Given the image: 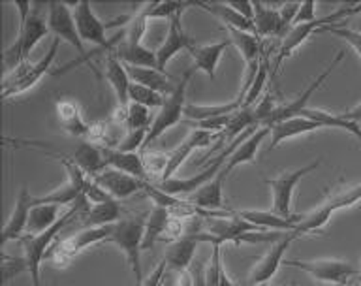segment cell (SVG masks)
I'll return each mask as SVG.
<instances>
[{"label":"cell","instance_id":"cell-1","mask_svg":"<svg viewBox=\"0 0 361 286\" xmlns=\"http://www.w3.org/2000/svg\"><path fill=\"white\" fill-rule=\"evenodd\" d=\"M44 4H32V2H16L19 10V30H17L16 42L4 49V70L10 72L16 66L28 61L32 49L42 40L51 32L47 25V17L42 16Z\"/></svg>","mask_w":361,"mask_h":286},{"label":"cell","instance_id":"cell-2","mask_svg":"<svg viewBox=\"0 0 361 286\" xmlns=\"http://www.w3.org/2000/svg\"><path fill=\"white\" fill-rule=\"evenodd\" d=\"M147 215H130L126 219H121L118 222L111 225L109 236L106 243L121 251L124 254L126 264L132 268L135 277V286H143V277H141V251H143V234H145Z\"/></svg>","mask_w":361,"mask_h":286},{"label":"cell","instance_id":"cell-3","mask_svg":"<svg viewBox=\"0 0 361 286\" xmlns=\"http://www.w3.org/2000/svg\"><path fill=\"white\" fill-rule=\"evenodd\" d=\"M59 44H61V40L53 38L51 47L39 61H25L23 64H19V66H16L13 70H10V72H6L4 79H2V98L6 100V98H10V96L21 95L25 90L32 89L34 85L44 78L45 72H49L51 64H53L56 59Z\"/></svg>","mask_w":361,"mask_h":286},{"label":"cell","instance_id":"cell-4","mask_svg":"<svg viewBox=\"0 0 361 286\" xmlns=\"http://www.w3.org/2000/svg\"><path fill=\"white\" fill-rule=\"evenodd\" d=\"M47 25H49V30L53 32L55 38H59L61 42H66L78 51L79 61L87 64V66L94 72V76H98V79L102 78L98 68L92 64V56L90 53H87L83 45V40L79 36L78 27H75V19H73L72 6L64 4V2H47Z\"/></svg>","mask_w":361,"mask_h":286},{"label":"cell","instance_id":"cell-5","mask_svg":"<svg viewBox=\"0 0 361 286\" xmlns=\"http://www.w3.org/2000/svg\"><path fill=\"white\" fill-rule=\"evenodd\" d=\"M194 72H196L194 68H188V70L180 76L173 93L169 96H166L162 107H160L157 115L152 117V124L151 129H149V134H147L145 149H149V145H151L152 141L158 140L166 130L173 129L175 124L180 121V117H185L186 87L190 83L192 73ZM145 149H143V151H145Z\"/></svg>","mask_w":361,"mask_h":286},{"label":"cell","instance_id":"cell-6","mask_svg":"<svg viewBox=\"0 0 361 286\" xmlns=\"http://www.w3.org/2000/svg\"><path fill=\"white\" fill-rule=\"evenodd\" d=\"M72 13L81 40L92 45H98V49L104 51V53L111 51L123 40V32L117 34L115 38H107V28H109L107 23H104L100 17L96 16L94 8L87 0H81L78 4H73Z\"/></svg>","mask_w":361,"mask_h":286},{"label":"cell","instance_id":"cell-7","mask_svg":"<svg viewBox=\"0 0 361 286\" xmlns=\"http://www.w3.org/2000/svg\"><path fill=\"white\" fill-rule=\"evenodd\" d=\"M286 268H295L312 277L314 281L326 282V285L346 286V282L355 275V268L346 260L338 258H312V260H286Z\"/></svg>","mask_w":361,"mask_h":286},{"label":"cell","instance_id":"cell-8","mask_svg":"<svg viewBox=\"0 0 361 286\" xmlns=\"http://www.w3.org/2000/svg\"><path fill=\"white\" fill-rule=\"evenodd\" d=\"M320 160L310 162L307 166H301L298 169H286L273 177V179H265L267 186L271 189V196H273V211L282 217H293L292 213V198L295 186L299 185V181L303 179L305 175L312 174L314 169H318Z\"/></svg>","mask_w":361,"mask_h":286},{"label":"cell","instance_id":"cell-9","mask_svg":"<svg viewBox=\"0 0 361 286\" xmlns=\"http://www.w3.org/2000/svg\"><path fill=\"white\" fill-rule=\"evenodd\" d=\"M344 17H350V4L338 8L337 11H333V13H329V16L318 17L316 21L305 23V25H295V27L290 28L286 36H284L281 42L279 55H276L275 59V68L279 66L284 59H288V56L292 55L299 45L305 44L310 34H316L320 28L329 27V25H337V23L341 21V19H344Z\"/></svg>","mask_w":361,"mask_h":286},{"label":"cell","instance_id":"cell-10","mask_svg":"<svg viewBox=\"0 0 361 286\" xmlns=\"http://www.w3.org/2000/svg\"><path fill=\"white\" fill-rule=\"evenodd\" d=\"M298 237L293 232H288L286 236L279 239V242L273 243V247L265 253V256L259 260L258 264L252 266V270L248 273L247 286H262L267 285V282L276 275V271L284 264V254L290 249L292 242H295Z\"/></svg>","mask_w":361,"mask_h":286},{"label":"cell","instance_id":"cell-11","mask_svg":"<svg viewBox=\"0 0 361 286\" xmlns=\"http://www.w3.org/2000/svg\"><path fill=\"white\" fill-rule=\"evenodd\" d=\"M343 59H344V51H338L337 55L331 59V64H329V66H327L326 70H324V72H322L320 76H318V78H316L314 81H312V83H310L309 87H307V89L298 96V98H293V100H290L288 104H281V106L276 107L275 112L271 113L269 121H267V126L271 129L273 124L281 123V121H284V119L299 117L301 112L309 107V100H310V96H312V93H314L316 89H320V85L326 81L327 76H329V73L338 66V62L343 61Z\"/></svg>","mask_w":361,"mask_h":286},{"label":"cell","instance_id":"cell-12","mask_svg":"<svg viewBox=\"0 0 361 286\" xmlns=\"http://www.w3.org/2000/svg\"><path fill=\"white\" fill-rule=\"evenodd\" d=\"M216 138V134L209 132V130L203 129H194L190 134L186 136L185 140L180 141L179 145L175 147L173 151H169L168 157V166L164 169L160 181H168L171 177H175V174L179 172V168L185 164V160L190 157L192 151L196 149H203V147H209L213 143V140Z\"/></svg>","mask_w":361,"mask_h":286},{"label":"cell","instance_id":"cell-13","mask_svg":"<svg viewBox=\"0 0 361 286\" xmlns=\"http://www.w3.org/2000/svg\"><path fill=\"white\" fill-rule=\"evenodd\" d=\"M194 45V40L185 32L183 28V13L180 16H175L173 19L168 21V34L166 38L160 44V47L157 49V62L158 70L160 72H166V66L169 64V61L173 59L177 53L180 51H188Z\"/></svg>","mask_w":361,"mask_h":286},{"label":"cell","instance_id":"cell-14","mask_svg":"<svg viewBox=\"0 0 361 286\" xmlns=\"http://www.w3.org/2000/svg\"><path fill=\"white\" fill-rule=\"evenodd\" d=\"M92 179H94L96 183L113 198V200H124V198L134 196L135 192L145 191V185L149 183V181L135 179L132 175L113 168H106L100 175H96Z\"/></svg>","mask_w":361,"mask_h":286},{"label":"cell","instance_id":"cell-15","mask_svg":"<svg viewBox=\"0 0 361 286\" xmlns=\"http://www.w3.org/2000/svg\"><path fill=\"white\" fill-rule=\"evenodd\" d=\"M32 205L34 196L23 186L19 194H17L16 205L11 209L10 219L6 220L4 228H2V245H6L8 242H21L23 237H25Z\"/></svg>","mask_w":361,"mask_h":286},{"label":"cell","instance_id":"cell-16","mask_svg":"<svg viewBox=\"0 0 361 286\" xmlns=\"http://www.w3.org/2000/svg\"><path fill=\"white\" fill-rule=\"evenodd\" d=\"M200 242L202 239H200V232H197V234H186L177 242L169 243L166 253H164V262L168 266V270L177 271V273L190 270Z\"/></svg>","mask_w":361,"mask_h":286},{"label":"cell","instance_id":"cell-17","mask_svg":"<svg viewBox=\"0 0 361 286\" xmlns=\"http://www.w3.org/2000/svg\"><path fill=\"white\" fill-rule=\"evenodd\" d=\"M241 219L254 225L259 230L267 232H293L298 228V222L301 220V215H293V217H282V215L264 209H241L235 211Z\"/></svg>","mask_w":361,"mask_h":286},{"label":"cell","instance_id":"cell-18","mask_svg":"<svg viewBox=\"0 0 361 286\" xmlns=\"http://www.w3.org/2000/svg\"><path fill=\"white\" fill-rule=\"evenodd\" d=\"M230 38L219 40V42H214V44H205V45H192L188 53H190L192 61H194V70L197 72H203L205 76H209L211 79H214L216 76V70H219L220 59L228 49V45H230Z\"/></svg>","mask_w":361,"mask_h":286},{"label":"cell","instance_id":"cell-19","mask_svg":"<svg viewBox=\"0 0 361 286\" xmlns=\"http://www.w3.org/2000/svg\"><path fill=\"white\" fill-rule=\"evenodd\" d=\"M104 76H106V81L109 83L115 96H117V106H128V93L132 79H130L128 70L124 66V62L117 56L115 49L106 53V70H104Z\"/></svg>","mask_w":361,"mask_h":286},{"label":"cell","instance_id":"cell-20","mask_svg":"<svg viewBox=\"0 0 361 286\" xmlns=\"http://www.w3.org/2000/svg\"><path fill=\"white\" fill-rule=\"evenodd\" d=\"M55 115L64 132L85 140L90 124L85 121L83 112H81V106L78 102L72 100V98H59L55 102Z\"/></svg>","mask_w":361,"mask_h":286},{"label":"cell","instance_id":"cell-21","mask_svg":"<svg viewBox=\"0 0 361 286\" xmlns=\"http://www.w3.org/2000/svg\"><path fill=\"white\" fill-rule=\"evenodd\" d=\"M324 129L320 123L316 121H310L307 117H290L284 119L281 123H276L271 126V143H269V151H275L276 147L284 143L286 140H292L295 136H305V134H312L316 130Z\"/></svg>","mask_w":361,"mask_h":286},{"label":"cell","instance_id":"cell-22","mask_svg":"<svg viewBox=\"0 0 361 286\" xmlns=\"http://www.w3.org/2000/svg\"><path fill=\"white\" fill-rule=\"evenodd\" d=\"M267 134H271L269 126H259L252 132V134L245 138V140L239 143V145L233 149V153L228 158V162L224 164V168H222V174L230 175L237 166H243V164H254L256 160V153H258L259 145H262V141Z\"/></svg>","mask_w":361,"mask_h":286},{"label":"cell","instance_id":"cell-23","mask_svg":"<svg viewBox=\"0 0 361 286\" xmlns=\"http://www.w3.org/2000/svg\"><path fill=\"white\" fill-rule=\"evenodd\" d=\"M102 149H104L107 168L124 172L140 181H149V172H147L145 160H143L141 153H126L118 151V149H109V147H102Z\"/></svg>","mask_w":361,"mask_h":286},{"label":"cell","instance_id":"cell-24","mask_svg":"<svg viewBox=\"0 0 361 286\" xmlns=\"http://www.w3.org/2000/svg\"><path fill=\"white\" fill-rule=\"evenodd\" d=\"M226 177L228 175L222 174V169H220V174L214 179L209 181L207 185H203L202 189H197L194 194L186 196V200L194 203L196 208L207 211V213H219V209H224V191H222V186H224Z\"/></svg>","mask_w":361,"mask_h":286},{"label":"cell","instance_id":"cell-25","mask_svg":"<svg viewBox=\"0 0 361 286\" xmlns=\"http://www.w3.org/2000/svg\"><path fill=\"white\" fill-rule=\"evenodd\" d=\"M194 6L209 11L211 16L220 19L226 28H235V30H243V32L256 34L254 21H250V19H247L245 16H241L230 2H226V4L224 2H194ZM256 36H258V34H256Z\"/></svg>","mask_w":361,"mask_h":286},{"label":"cell","instance_id":"cell-26","mask_svg":"<svg viewBox=\"0 0 361 286\" xmlns=\"http://www.w3.org/2000/svg\"><path fill=\"white\" fill-rule=\"evenodd\" d=\"M243 102H245V98L237 95L233 100L226 102V104H186L185 117L194 124L214 117L233 115L239 109H243Z\"/></svg>","mask_w":361,"mask_h":286},{"label":"cell","instance_id":"cell-27","mask_svg":"<svg viewBox=\"0 0 361 286\" xmlns=\"http://www.w3.org/2000/svg\"><path fill=\"white\" fill-rule=\"evenodd\" d=\"M126 66V64H124ZM128 70V76L132 79V83L143 85V87H149V89L157 90L160 95L169 96L175 90L177 83L171 81L166 72H160L158 68H141V66H126Z\"/></svg>","mask_w":361,"mask_h":286},{"label":"cell","instance_id":"cell-28","mask_svg":"<svg viewBox=\"0 0 361 286\" xmlns=\"http://www.w3.org/2000/svg\"><path fill=\"white\" fill-rule=\"evenodd\" d=\"M301 117H307L310 121L320 123L324 129H338L348 132L350 136H354L355 140L361 143V124L355 121H350L343 115V113H329L322 107H307L301 112Z\"/></svg>","mask_w":361,"mask_h":286},{"label":"cell","instance_id":"cell-29","mask_svg":"<svg viewBox=\"0 0 361 286\" xmlns=\"http://www.w3.org/2000/svg\"><path fill=\"white\" fill-rule=\"evenodd\" d=\"M68 157L72 158L73 162L78 164L79 168L83 169L89 177H96V175H100L107 168L104 149L98 145H92L89 141H81L78 149L70 153Z\"/></svg>","mask_w":361,"mask_h":286},{"label":"cell","instance_id":"cell-30","mask_svg":"<svg viewBox=\"0 0 361 286\" xmlns=\"http://www.w3.org/2000/svg\"><path fill=\"white\" fill-rule=\"evenodd\" d=\"M61 205L56 203H34L32 209H30V217H28V226L27 234L25 236H39L55 226L59 220L62 219Z\"/></svg>","mask_w":361,"mask_h":286},{"label":"cell","instance_id":"cell-31","mask_svg":"<svg viewBox=\"0 0 361 286\" xmlns=\"http://www.w3.org/2000/svg\"><path fill=\"white\" fill-rule=\"evenodd\" d=\"M121 211L123 208L118 205V200H109V202L96 203L90 205L85 213L79 215V225L85 228L90 226H111L121 220Z\"/></svg>","mask_w":361,"mask_h":286},{"label":"cell","instance_id":"cell-32","mask_svg":"<svg viewBox=\"0 0 361 286\" xmlns=\"http://www.w3.org/2000/svg\"><path fill=\"white\" fill-rule=\"evenodd\" d=\"M109 230H111V226H90V228H83L78 234H72L66 239H62L61 245L72 256H75V254L85 251V249L92 247V245L106 243L107 236H109Z\"/></svg>","mask_w":361,"mask_h":286},{"label":"cell","instance_id":"cell-33","mask_svg":"<svg viewBox=\"0 0 361 286\" xmlns=\"http://www.w3.org/2000/svg\"><path fill=\"white\" fill-rule=\"evenodd\" d=\"M115 53L126 66H141V68H158L157 51H151L143 44H130L121 40L115 47Z\"/></svg>","mask_w":361,"mask_h":286},{"label":"cell","instance_id":"cell-34","mask_svg":"<svg viewBox=\"0 0 361 286\" xmlns=\"http://www.w3.org/2000/svg\"><path fill=\"white\" fill-rule=\"evenodd\" d=\"M228 38H230L231 45H235L237 51L241 53L245 66L258 62L264 53V40L256 36V34L243 32V30H235V28H228Z\"/></svg>","mask_w":361,"mask_h":286},{"label":"cell","instance_id":"cell-35","mask_svg":"<svg viewBox=\"0 0 361 286\" xmlns=\"http://www.w3.org/2000/svg\"><path fill=\"white\" fill-rule=\"evenodd\" d=\"M254 27L259 38H273V36L284 34L279 10L262 2L254 4Z\"/></svg>","mask_w":361,"mask_h":286},{"label":"cell","instance_id":"cell-36","mask_svg":"<svg viewBox=\"0 0 361 286\" xmlns=\"http://www.w3.org/2000/svg\"><path fill=\"white\" fill-rule=\"evenodd\" d=\"M169 219H171V213H169L168 209L158 208V205H152L149 209L145 222V234H143V251H149V249L154 247V243L158 239H164L166 230H168Z\"/></svg>","mask_w":361,"mask_h":286},{"label":"cell","instance_id":"cell-37","mask_svg":"<svg viewBox=\"0 0 361 286\" xmlns=\"http://www.w3.org/2000/svg\"><path fill=\"white\" fill-rule=\"evenodd\" d=\"M79 198H81V192L70 181H64L55 191L42 194V196H34V203H56L61 208H66V205H73Z\"/></svg>","mask_w":361,"mask_h":286},{"label":"cell","instance_id":"cell-38","mask_svg":"<svg viewBox=\"0 0 361 286\" xmlns=\"http://www.w3.org/2000/svg\"><path fill=\"white\" fill-rule=\"evenodd\" d=\"M357 202H361V183H357V185L344 186V189H341V191L331 192V194L324 200V203H326L327 208L331 209L333 213L338 211V209L352 208V205H355Z\"/></svg>","mask_w":361,"mask_h":286},{"label":"cell","instance_id":"cell-39","mask_svg":"<svg viewBox=\"0 0 361 286\" xmlns=\"http://www.w3.org/2000/svg\"><path fill=\"white\" fill-rule=\"evenodd\" d=\"M194 6V2H151V4H143L147 19H173L175 16H180L186 8Z\"/></svg>","mask_w":361,"mask_h":286},{"label":"cell","instance_id":"cell-40","mask_svg":"<svg viewBox=\"0 0 361 286\" xmlns=\"http://www.w3.org/2000/svg\"><path fill=\"white\" fill-rule=\"evenodd\" d=\"M267 78H269V53L264 51V53H262V62H259L258 73H256V78H254L252 85H250V89H248L247 96H245L243 109H245V107H254V102L258 100L259 95L264 93Z\"/></svg>","mask_w":361,"mask_h":286},{"label":"cell","instance_id":"cell-41","mask_svg":"<svg viewBox=\"0 0 361 286\" xmlns=\"http://www.w3.org/2000/svg\"><path fill=\"white\" fill-rule=\"evenodd\" d=\"M128 100L132 104H140V106H145L149 109H154V107H162L166 96L157 93V90L149 89V87H143V85L132 83L130 85V93H128Z\"/></svg>","mask_w":361,"mask_h":286},{"label":"cell","instance_id":"cell-42","mask_svg":"<svg viewBox=\"0 0 361 286\" xmlns=\"http://www.w3.org/2000/svg\"><path fill=\"white\" fill-rule=\"evenodd\" d=\"M152 124L151 109L140 104H132L130 102L126 106V123H124V130H149Z\"/></svg>","mask_w":361,"mask_h":286},{"label":"cell","instance_id":"cell-43","mask_svg":"<svg viewBox=\"0 0 361 286\" xmlns=\"http://www.w3.org/2000/svg\"><path fill=\"white\" fill-rule=\"evenodd\" d=\"M316 34H333L337 38L344 40L346 45H350L354 53L357 55V59L361 61V30H354V28L338 27V25H329V27L320 28Z\"/></svg>","mask_w":361,"mask_h":286},{"label":"cell","instance_id":"cell-44","mask_svg":"<svg viewBox=\"0 0 361 286\" xmlns=\"http://www.w3.org/2000/svg\"><path fill=\"white\" fill-rule=\"evenodd\" d=\"M222 249L220 243H213L211 249V258L207 262V275H205V286H219L220 285V273H222Z\"/></svg>","mask_w":361,"mask_h":286},{"label":"cell","instance_id":"cell-45","mask_svg":"<svg viewBox=\"0 0 361 286\" xmlns=\"http://www.w3.org/2000/svg\"><path fill=\"white\" fill-rule=\"evenodd\" d=\"M23 271H28V262L23 256H8L2 254V281L10 282L17 275H21Z\"/></svg>","mask_w":361,"mask_h":286},{"label":"cell","instance_id":"cell-46","mask_svg":"<svg viewBox=\"0 0 361 286\" xmlns=\"http://www.w3.org/2000/svg\"><path fill=\"white\" fill-rule=\"evenodd\" d=\"M149 130H130L123 136V140L117 145L118 151L126 153H137L140 149H145V141Z\"/></svg>","mask_w":361,"mask_h":286},{"label":"cell","instance_id":"cell-47","mask_svg":"<svg viewBox=\"0 0 361 286\" xmlns=\"http://www.w3.org/2000/svg\"><path fill=\"white\" fill-rule=\"evenodd\" d=\"M168 157L169 153H158L152 151V149H145V153H143V160H145V168L147 172H149V177H151V175L162 177L164 169L168 166Z\"/></svg>","mask_w":361,"mask_h":286},{"label":"cell","instance_id":"cell-48","mask_svg":"<svg viewBox=\"0 0 361 286\" xmlns=\"http://www.w3.org/2000/svg\"><path fill=\"white\" fill-rule=\"evenodd\" d=\"M83 198L87 200V202L90 203V205H96V203H104V202H109V200H113L109 194H107L104 189H102L98 183H96L92 177H90L89 185H87V189H85L83 192Z\"/></svg>","mask_w":361,"mask_h":286},{"label":"cell","instance_id":"cell-49","mask_svg":"<svg viewBox=\"0 0 361 286\" xmlns=\"http://www.w3.org/2000/svg\"><path fill=\"white\" fill-rule=\"evenodd\" d=\"M316 4L312 0H307L303 4H299L298 16H295V21H293V27L295 25H305V23H312L316 21Z\"/></svg>","mask_w":361,"mask_h":286},{"label":"cell","instance_id":"cell-50","mask_svg":"<svg viewBox=\"0 0 361 286\" xmlns=\"http://www.w3.org/2000/svg\"><path fill=\"white\" fill-rule=\"evenodd\" d=\"M168 266L166 262H158L157 268L149 273V275L143 279V286H164V281H166V275H168Z\"/></svg>","mask_w":361,"mask_h":286},{"label":"cell","instance_id":"cell-51","mask_svg":"<svg viewBox=\"0 0 361 286\" xmlns=\"http://www.w3.org/2000/svg\"><path fill=\"white\" fill-rule=\"evenodd\" d=\"M343 115L346 119H350V121H355V123L361 124V102H357L354 107H350L348 112H344Z\"/></svg>","mask_w":361,"mask_h":286},{"label":"cell","instance_id":"cell-52","mask_svg":"<svg viewBox=\"0 0 361 286\" xmlns=\"http://www.w3.org/2000/svg\"><path fill=\"white\" fill-rule=\"evenodd\" d=\"M219 286H235V282L231 281V277L228 275L226 268H222V273H220V285Z\"/></svg>","mask_w":361,"mask_h":286}]
</instances>
